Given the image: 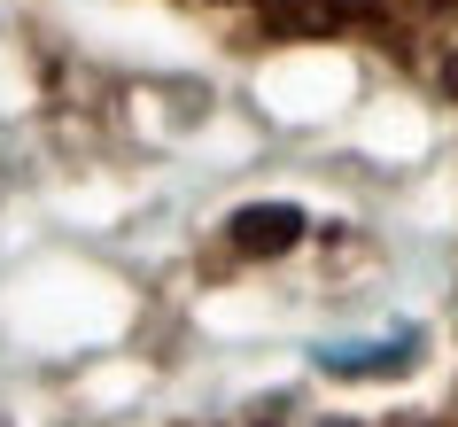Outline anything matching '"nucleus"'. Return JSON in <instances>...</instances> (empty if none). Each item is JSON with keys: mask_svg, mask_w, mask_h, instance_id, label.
I'll use <instances>...</instances> for the list:
<instances>
[]
</instances>
